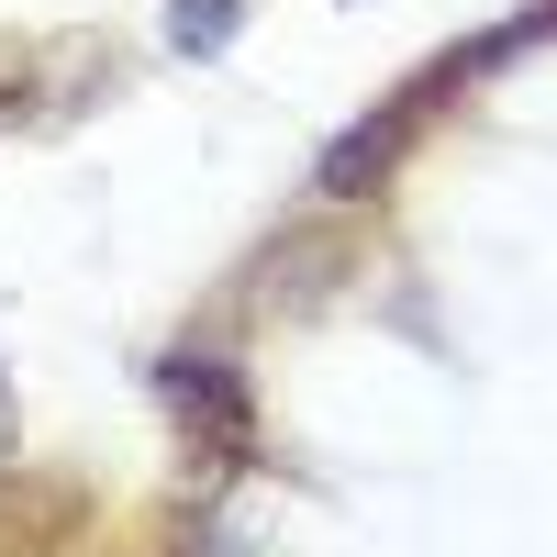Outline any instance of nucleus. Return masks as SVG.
<instances>
[{"mask_svg":"<svg viewBox=\"0 0 557 557\" xmlns=\"http://www.w3.org/2000/svg\"><path fill=\"white\" fill-rule=\"evenodd\" d=\"M157 391L178 401V424H190L212 457H246L257 424H246V391H235V368H223V357H168V368H157Z\"/></svg>","mask_w":557,"mask_h":557,"instance_id":"f257e3e1","label":"nucleus"},{"mask_svg":"<svg viewBox=\"0 0 557 557\" xmlns=\"http://www.w3.org/2000/svg\"><path fill=\"white\" fill-rule=\"evenodd\" d=\"M401 134H412V101H391L380 123H357V134H335V157H323V178H312V190H323V201H368V190H380V178H391V157H401Z\"/></svg>","mask_w":557,"mask_h":557,"instance_id":"f03ea898","label":"nucleus"},{"mask_svg":"<svg viewBox=\"0 0 557 557\" xmlns=\"http://www.w3.org/2000/svg\"><path fill=\"white\" fill-rule=\"evenodd\" d=\"M235 23H246V0H168V45L178 57H223Z\"/></svg>","mask_w":557,"mask_h":557,"instance_id":"7ed1b4c3","label":"nucleus"}]
</instances>
